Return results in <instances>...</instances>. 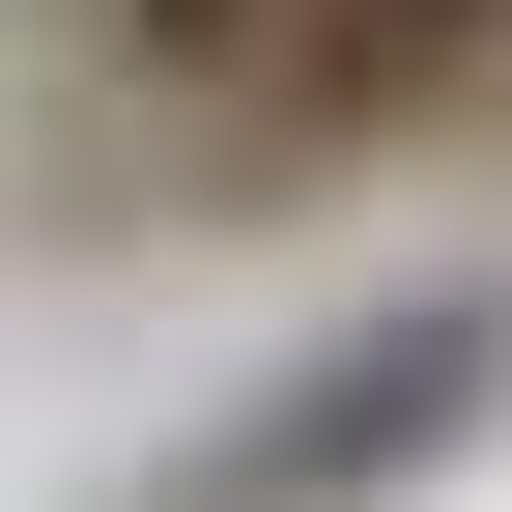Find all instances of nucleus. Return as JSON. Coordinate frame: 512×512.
<instances>
[{"mask_svg":"<svg viewBox=\"0 0 512 512\" xmlns=\"http://www.w3.org/2000/svg\"><path fill=\"white\" fill-rule=\"evenodd\" d=\"M484 399H512V285H399V313H342L285 399H228L200 456H171V512H370V484L456 456Z\"/></svg>","mask_w":512,"mask_h":512,"instance_id":"1","label":"nucleus"},{"mask_svg":"<svg viewBox=\"0 0 512 512\" xmlns=\"http://www.w3.org/2000/svg\"><path fill=\"white\" fill-rule=\"evenodd\" d=\"M456 86H512V0H313V57H285L256 143H399V114H456Z\"/></svg>","mask_w":512,"mask_h":512,"instance_id":"2","label":"nucleus"},{"mask_svg":"<svg viewBox=\"0 0 512 512\" xmlns=\"http://www.w3.org/2000/svg\"><path fill=\"white\" fill-rule=\"evenodd\" d=\"M86 29H114V86H143V114L256 143V114H285V57H313V0H86Z\"/></svg>","mask_w":512,"mask_h":512,"instance_id":"3","label":"nucleus"}]
</instances>
